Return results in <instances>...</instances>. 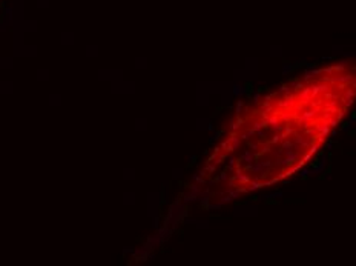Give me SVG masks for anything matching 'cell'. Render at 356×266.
<instances>
[{
  "mask_svg": "<svg viewBox=\"0 0 356 266\" xmlns=\"http://www.w3.org/2000/svg\"><path fill=\"white\" fill-rule=\"evenodd\" d=\"M356 105V57L291 79L246 103L203 177L221 198L273 187L298 173Z\"/></svg>",
  "mask_w": 356,
  "mask_h": 266,
  "instance_id": "6da1fadb",
  "label": "cell"
}]
</instances>
